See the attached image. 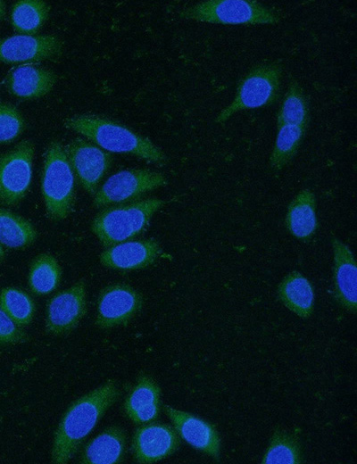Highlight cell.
<instances>
[{
  "mask_svg": "<svg viewBox=\"0 0 357 464\" xmlns=\"http://www.w3.org/2000/svg\"><path fill=\"white\" fill-rule=\"evenodd\" d=\"M4 4L3 1H0V20L3 19L5 12Z\"/></svg>",
  "mask_w": 357,
  "mask_h": 464,
  "instance_id": "32",
  "label": "cell"
},
{
  "mask_svg": "<svg viewBox=\"0 0 357 464\" xmlns=\"http://www.w3.org/2000/svg\"><path fill=\"white\" fill-rule=\"evenodd\" d=\"M334 256L333 296L350 313L357 311V267L353 252L337 238L331 241Z\"/></svg>",
  "mask_w": 357,
  "mask_h": 464,
  "instance_id": "16",
  "label": "cell"
},
{
  "mask_svg": "<svg viewBox=\"0 0 357 464\" xmlns=\"http://www.w3.org/2000/svg\"><path fill=\"white\" fill-rule=\"evenodd\" d=\"M163 204L161 199L147 198L110 205L95 215L91 230L104 248L132 240Z\"/></svg>",
  "mask_w": 357,
  "mask_h": 464,
  "instance_id": "3",
  "label": "cell"
},
{
  "mask_svg": "<svg viewBox=\"0 0 357 464\" xmlns=\"http://www.w3.org/2000/svg\"><path fill=\"white\" fill-rule=\"evenodd\" d=\"M160 410L161 402L158 401L138 409L129 418L137 425L150 423L158 418Z\"/></svg>",
  "mask_w": 357,
  "mask_h": 464,
  "instance_id": "31",
  "label": "cell"
},
{
  "mask_svg": "<svg viewBox=\"0 0 357 464\" xmlns=\"http://www.w3.org/2000/svg\"><path fill=\"white\" fill-rule=\"evenodd\" d=\"M162 410L183 440L193 448L212 457L217 461L220 460V439L212 424L166 404L162 405Z\"/></svg>",
  "mask_w": 357,
  "mask_h": 464,
  "instance_id": "14",
  "label": "cell"
},
{
  "mask_svg": "<svg viewBox=\"0 0 357 464\" xmlns=\"http://www.w3.org/2000/svg\"><path fill=\"white\" fill-rule=\"evenodd\" d=\"M41 191L49 219L59 221L71 214L75 203V176L58 140L50 142L46 150Z\"/></svg>",
  "mask_w": 357,
  "mask_h": 464,
  "instance_id": "4",
  "label": "cell"
},
{
  "mask_svg": "<svg viewBox=\"0 0 357 464\" xmlns=\"http://www.w3.org/2000/svg\"><path fill=\"white\" fill-rule=\"evenodd\" d=\"M63 123L104 150L134 155L161 166L168 162L166 154L149 138L110 119L80 114L66 118Z\"/></svg>",
  "mask_w": 357,
  "mask_h": 464,
  "instance_id": "2",
  "label": "cell"
},
{
  "mask_svg": "<svg viewBox=\"0 0 357 464\" xmlns=\"http://www.w3.org/2000/svg\"><path fill=\"white\" fill-rule=\"evenodd\" d=\"M309 122V104L303 87L291 80L277 114V127L305 126Z\"/></svg>",
  "mask_w": 357,
  "mask_h": 464,
  "instance_id": "25",
  "label": "cell"
},
{
  "mask_svg": "<svg viewBox=\"0 0 357 464\" xmlns=\"http://www.w3.org/2000/svg\"><path fill=\"white\" fill-rule=\"evenodd\" d=\"M303 462V452L298 439L292 434L278 427L274 431L262 464H300Z\"/></svg>",
  "mask_w": 357,
  "mask_h": 464,
  "instance_id": "26",
  "label": "cell"
},
{
  "mask_svg": "<svg viewBox=\"0 0 357 464\" xmlns=\"http://www.w3.org/2000/svg\"><path fill=\"white\" fill-rule=\"evenodd\" d=\"M87 313L86 284L79 280L55 294L46 304V330L54 336L71 332Z\"/></svg>",
  "mask_w": 357,
  "mask_h": 464,
  "instance_id": "11",
  "label": "cell"
},
{
  "mask_svg": "<svg viewBox=\"0 0 357 464\" xmlns=\"http://www.w3.org/2000/svg\"><path fill=\"white\" fill-rule=\"evenodd\" d=\"M35 145L25 139L0 154V203L18 204L26 195L31 182Z\"/></svg>",
  "mask_w": 357,
  "mask_h": 464,
  "instance_id": "7",
  "label": "cell"
},
{
  "mask_svg": "<svg viewBox=\"0 0 357 464\" xmlns=\"http://www.w3.org/2000/svg\"><path fill=\"white\" fill-rule=\"evenodd\" d=\"M278 300L302 319H308L314 307V290L311 283L300 272L288 273L277 288Z\"/></svg>",
  "mask_w": 357,
  "mask_h": 464,
  "instance_id": "20",
  "label": "cell"
},
{
  "mask_svg": "<svg viewBox=\"0 0 357 464\" xmlns=\"http://www.w3.org/2000/svg\"><path fill=\"white\" fill-rule=\"evenodd\" d=\"M50 5L41 0H21L11 12V23L18 35L34 36L49 17Z\"/></svg>",
  "mask_w": 357,
  "mask_h": 464,
  "instance_id": "22",
  "label": "cell"
},
{
  "mask_svg": "<svg viewBox=\"0 0 357 464\" xmlns=\"http://www.w3.org/2000/svg\"><path fill=\"white\" fill-rule=\"evenodd\" d=\"M305 126H278V133L269 160L270 167L274 170H282L297 153L303 138Z\"/></svg>",
  "mask_w": 357,
  "mask_h": 464,
  "instance_id": "24",
  "label": "cell"
},
{
  "mask_svg": "<svg viewBox=\"0 0 357 464\" xmlns=\"http://www.w3.org/2000/svg\"><path fill=\"white\" fill-rule=\"evenodd\" d=\"M160 394L161 389L152 377L140 376L124 402L125 414L129 418L138 409L160 401Z\"/></svg>",
  "mask_w": 357,
  "mask_h": 464,
  "instance_id": "28",
  "label": "cell"
},
{
  "mask_svg": "<svg viewBox=\"0 0 357 464\" xmlns=\"http://www.w3.org/2000/svg\"><path fill=\"white\" fill-rule=\"evenodd\" d=\"M0 309L19 327L29 325L34 317L33 299L17 287H4L0 291Z\"/></svg>",
  "mask_w": 357,
  "mask_h": 464,
  "instance_id": "27",
  "label": "cell"
},
{
  "mask_svg": "<svg viewBox=\"0 0 357 464\" xmlns=\"http://www.w3.org/2000/svg\"><path fill=\"white\" fill-rule=\"evenodd\" d=\"M57 80L56 75L35 63L12 68L5 78L7 90L21 99H36L48 94Z\"/></svg>",
  "mask_w": 357,
  "mask_h": 464,
  "instance_id": "17",
  "label": "cell"
},
{
  "mask_svg": "<svg viewBox=\"0 0 357 464\" xmlns=\"http://www.w3.org/2000/svg\"><path fill=\"white\" fill-rule=\"evenodd\" d=\"M24 128L25 121L19 110L11 104L0 103V144L12 142Z\"/></svg>",
  "mask_w": 357,
  "mask_h": 464,
  "instance_id": "29",
  "label": "cell"
},
{
  "mask_svg": "<svg viewBox=\"0 0 357 464\" xmlns=\"http://www.w3.org/2000/svg\"><path fill=\"white\" fill-rule=\"evenodd\" d=\"M62 269L57 260L50 253H41L31 262L29 273V286L37 295H46L58 286Z\"/></svg>",
  "mask_w": 357,
  "mask_h": 464,
  "instance_id": "23",
  "label": "cell"
},
{
  "mask_svg": "<svg viewBox=\"0 0 357 464\" xmlns=\"http://www.w3.org/2000/svg\"><path fill=\"white\" fill-rule=\"evenodd\" d=\"M182 19L221 25L276 24L277 12L255 0H206L179 12Z\"/></svg>",
  "mask_w": 357,
  "mask_h": 464,
  "instance_id": "5",
  "label": "cell"
},
{
  "mask_svg": "<svg viewBox=\"0 0 357 464\" xmlns=\"http://www.w3.org/2000/svg\"><path fill=\"white\" fill-rule=\"evenodd\" d=\"M127 453V435L117 425L107 427L82 448L79 462L82 464H119Z\"/></svg>",
  "mask_w": 357,
  "mask_h": 464,
  "instance_id": "18",
  "label": "cell"
},
{
  "mask_svg": "<svg viewBox=\"0 0 357 464\" xmlns=\"http://www.w3.org/2000/svg\"><path fill=\"white\" fill-rule=\"evenodd\" d=\"M120 395V390L117 383L110 380L72 402L62 416L54 432L52 462L68 463Z\"/></svg>",
  "mask_w": 357,
  "mask_h": 464,
  "instance_id": "1",
  "label": "cell"
},
{
  "mask_svg": "<svg viewBox=\"0 0 357 464\" xmlns=\"http://www.w3.org/2000/svg\"><path fill=\"white\" fill-rule=\"evenodd\" d=\"M37 237L33 224L9 210L0 208V244L12 249H23Z\"/></svg>",
  "mask_w": 357,
  "mask_h": 464,
  "instance_id": "21",
  "label": "cell"
},
{
  "mask_svg": "<svg viewBox=\"0 0 357 464\" xmlns=\"http://www.w3.org/2000/svg\"><path fill=\"white\" fill-rule=\"evenodd\" d=\"M282 68L278 62H263L253 67L239 81L233 101L215 118L223 123L235 113L269 106L280 95Z\"/></svg>",
  "mask_w": 357,
  "mask_h": 464,
  "instance_id": "6",
  "label": "cell"
},
{
  "mask_svg": "<svg viewBox=\"0 0 357 464\" xmlns=\"http://www.w3.org/2000/svg\"><path fill=\"white\" fill-rule=\"evenodd\" d=\"M4 251L2 244H0V262L4 260Z\"/></svg>",
  "mask_w": 357,
  "mask_h": 464,
  "instance_id": "33",
  "label": "cell"
},
{
  "mask_svg": "<svg viewBox=\"0 0 357 464\" xmlns=\"http://www.w3.org/2000/svg\"><path fill=\"white\" fill-rule=\"evenodd\" d=\"M62 40L54 35H15L0 38V62L33 64L55 60L62 54Z\"/></svg>",
  "mask_w": 357,
  "mask_h": 464,
  "instance_id": "12",
  "label": "cell"
},
{
  "mask_svg": "<svg viewBox=\"0 0 357 464\" xmlns=\"http://www.w3.org/2000/svg\"><path fill=\"white\" fill-rule=\"evenodd\" d=\"M179 445L180 436L174 427L153 421L137 428L131 452L137 463L150 464L173 454Z\"/></svg>",
  "mask_w": 357,
  "mask_h": 464,
  "instance_id": "13",
  "label": "cell"
},
{
  "mask_svg": "<svg viewBox=\"0 0 357 464\" xmlns=\"http://www.w3.org/2000/svg\"><path fill=\"white\" fill-rule=\"evenodd\" d=\"M29 336L0 309V344H23Z\"/></svg>",
  "mask_w": 357,
  "mask_h": 464,
  "instance_id": "30",
  "label": "cell"
},
{
  "mask_svg": "<svg viewBox=\"0 0 357 464\" xmlns=\"http://www.w3.org/2000/svg\"><path fill=\"white\" fill-rule=\"evenodd\" d=\"M142 294L125 283L104 287L97 299L95 323L100 328H112L127 324L142 309Z\"/></svg>",
  "mask_w": 357,
  "mask_h": 464,
  "instance_id": "10",
  "label": "cell"
},
{
  "mask_svg": "<svg viewBox=\"0 0 357 464\" xmlns=\"http://www.w3.org/2000/svg\"><path fill=\"white\" fill-rule=\"evenodd\" d=\"M64 150L78 182L88 194L95 195L112 163L111 153L81 137L71 140Z\"/></svg>",
  "mask_w": 357,
  "mask_h": 464,
  "instance_id": "9",
  "label": "cell"
},
{
  "mask_svg": "<svg viewBox=\"0 0 357 464\" xmlns=\"http://www.w3.org/2000/svg\"><path fill=\"white\" fill-rule=\"evenodd\" d=\"M161 253L160 244L154 238L129 240L105 248L100 261L112 269H140L152 265Z\"/></svg>",
  "mask_w": 357,
  "mask_h": 464,
  "instance_id": "15",
  "label": "cell"
},
{
  "mask_svg": "<svg viewBox=\"0 0 357 464\" xmlns=\"http://www.w3.org/2000/svg\"><path fill=\"white\" fill-rule=\"evenodd\" d=\"M166 178L160 172L146 169H130L111 176L94 195L93 205H107L137 200L144 194L163 186Z\"/></svg>",
  "mask_w": 357,
  "mask_h": 464,
  "instance_id": "8",
  "label": "cell"
},
{
  "mask_svg": "<svg viewBox=\"0 0 357 464\" xmlns=\"http://www.w3.org/2000/svg\"><path fill=\"white\" fill-rule=\"evenodd\" d=\"M285 225L291 235L299 240L312 237L318 228L316 198L309 189H303L290 202Z\"/></svg>",
  "mask_w": 357,
  "mask_h": 464,
  "instance_id": "19",
  "label": "cell"
}]
</instances>
